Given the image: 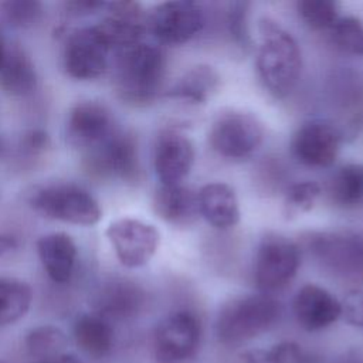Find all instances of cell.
Here are the masks:
<instances>
[{"mask_svg": "<svg viewBox=\"0 0 363 363\" xmlns=\"http://www.w3.org/2000/svg\"><path fill=\"white\" fill-rule=\"evenodd\" d=\"M257 72L264 88L275 98L288 96L298 84L302 57L296 40L271 18L259 20Z\"/></svg>", "mask_w": 363, "mask_h": 363, "instance_id": "cell-1", "label": "cell"}, {"mask_svg": "<svg viewBox=\"0 0 363 363\" xmlns=\"http://www.w3.org/2000/svg\"><path fill=\"white\" fill-rule=\"evenodd\" d=\"M166 69L160 48L139 43L116 51L113 85L118 96L132 105H146L157 95Z\"/></svg>", "mask_w": 363, "mask_h": 363, "instance_id": "cell-2", "label": "cell"}, {"mask_svg": "<svg viewBox=\"0 0 363 363\" xmlns=\"http://www.w3.org/2000/svg\"><path fill=\"white\" fill-rule=\"evenodd\" d=\"M281 315V305L267 294L242 295L223 305L216 320V335L220 343L235 347L275 325Z\"/></svg>", "mask_w": 363, "mask_h": 363, "instance_id": "cell-3", "label": "cell"}, {"mask_svg": "<svg viewBox=\"0 0 363 363\" xmlns=\"http://www.w3.org/2000/svg\"><path fill=\"white\" fill-rule=\"evenodd\" d=\"M308 252L335 281L363 288V233L318 231L305 237Z\"/></svg>", "mask_w": 363, "mask_h": 363, "instance_id": "cell-4", "label": "cell"}, {"mask_svg": "<svg viewBox=\"0 0 363 363\" xmlns=\"http://www.w3.org/2000/svg\"><path fill=\"white\" fill-rule=\"evenodd\" d=\"M28 204L47 218L75 225H94L102 216L95 197L74 183L37 186L28 194Z\"/></svg>", "mask_w": 363, "mask_h": 363, "instance_id": "cell-5", "label": "cell"}, {"mask_svg": "<svg viewBox=\"0 0 363 363\" xmlns=\"http://www.w3.org/2000/svg\"><path fill=\"white\" fill-rule=\"evenodd\" d=\"M299 264V247L285 235L268 233L255 254L254 281L257 288L267 295L284 289L295 278Z\"/></svg>", "mask_w": 363, "mask_h": 363, "instance_id": "cell-6", "label": "cell"}, {"mask_svg": "<svg viewBox=\"0 0 363 363\" xmlns=\"http://www.w3.org/2000/svg\"><path fill=\"white\" fill-rule=\"evenodd\" d=\"M264 140V126L248 112L227 111L211 123L208 142L214 152L227 159L251 156Z\"/></svg>", "mask_w": 363, "mask_h": 363, "instance_id": "cell-7", "label": "cell"}, {"mask_svg": "<svg viewBox=\"0 0 363 363\" xmlns=\"http://www.w3.org/2000/svg\"><path fill=\"white\" fill-rule=\"evenodd\" d=\"M199 319L189 311H177L163 318L153 336L156 363H193L200 345Z\"/></svg>", "mask_w": 363, "mask_h": 363, "instance_id": "cell-8", "label": "cell"}, {"mask_svg": "<svg viewBox=\"0 0 363 363\" xmlns=\"http://www.w3.org/2000/svg\"><path fill=\"white\" fill-rule=\"evenodd\" d=\"M84 164L91 174L98 177L136 180L139 157L135 136L115 128L99 145L84 152Z\"/></svg>", "mask_w": 363, "mask_h": 363, "instance_id": "cell-9", "label": "cell"}, {"mask_svg": "<svg viewBox=\"0 0 363 363\" xmlns=\"http://www.w3.org/2000/svg\"><path fill=\"white\" fill-rule=\"evenodd\" d=\"M204 21V11L197 3L174 0L155 6L146 17V27L160 43L180 45L194 38Z\"/></svg>", "mask_w": 363, "mask_h": 363, "instance_id": "cell-10", "label": "cell"}, {"mask_svg": "<svg viewBox=\"0 0 363 363\" xmlns=\"http://www.w3.org/2000/svg\"><path fill=\"white\" fill-rule=\"evenodd\" d=\"M106 237L116 258L126 268L146 265L160 242V234L155 225L130 217L112 221L106 228Z\"/></svg>", "mask_w": 363, "mask_h": 363, "instance_id": "cell-11", "label": "cell"}, {"mask_svg": "<svg viewBox=\"0 0 363 363\" xmlns=\"http://www.w3.org/2000/svg\"><path fill=\"white\" fill-rule=\"evenodd\" d=\"M109 48L94 26L71 31L62 50V67L74 79L88 81L101 77L108 68Z\"/></svg>", "mask_w": 363, "mask_h": 363, "instance_id": "cell-12", "label": "cell"}, {"mask_svg": "<svg viewBox=\"0 0 363 363\" xmlns=\"http://www.w3.org/2000/svg\"><path fill=\"white\" fill-rule=\"evenodd\" d=\"M340 146V129L325 119L303 122L291 140V152L294 157L309 167L332 166L339 155Z\"/></svg>", "mask_w": 363, "mask_h": 363, "instance_id": "cell-13", "label": "cell"}, {"mask_svg": "<svg viewBox=\"0 0 363 363\" xmlns=\"http://www.w3.org/2000/svg\"><path fill=\"white\" fill-rule=\"evenodd\" d=\"M194 145L176 126L163 128L153 145V169L160 184H180L194 164Z\"/></svg>", "mask_w": 363, "mask_h": 363, "instance_id": "cell-14", "label": "cell"}, {"mask_svg": "<svg viewBox=\"0 0 363 363\" xmlns=\"http://www.w3.org/2000/svg\"><path fill=\"white\" fill-rule=\"evenodd\" d=\"M115 130L108 108L96 101H82L74 105L65 123V139L68 145L86 152Z\"/></svg>", "mask_w": 363, "mask_h": 363, "instance_id": "cell-15", "label": "cell"}, {"mask_svg": "<svg viewBox=\"0 0 363 363\" xmlns=\"http://www.w3.org/2000/svg\"><path fill=\"white\" fill-rule=\"evenodd\" d=\"M292 311L301 328L309 332L320 330L335 323L342 315V302H339L328 289L306 284L298 289Z\"/></svg>", "mask_w": 363, "mask_h": 363, "instance_id": "cell-16", "label": "cell"}, {"mask_svg": "<svg viewBox=\"0 0 363 363\" xmlns=\"http://www.w3.org/2000/svg\"><path fill=\"white\" fill-rule=\"evenodd\" d=\"M199 213L216 228H231L240 221V206L233 187L223 182L204 184L197 191Z\"/></svg>", "mask_w": 363, "mask_h": 363, "instance_id": "cell-17", "label": "cell"}, {"mask_svg": "<svg viewBox=\"0 0 363 363\" xmlns=\"http://www.w3.org/2000/svg\"><path fill=\"white\" fill-rule=\"evenodd\" d=\"M37 252L47 275L57 284L71 279L77 262V245L65 233H51L37 241Z\"/></svg>", "mask_w": 363, "mask_h": 363, "instance_id": "cell-18", "label": "cell"}, {"mask_svg": "<svg viewBox=\"0 0 363 363\" xmlns=\"http://www.w3.org/2000/svg\"><path fill=\"white\" fill-rule=\"evenodd\" d=\"M156 214L169 224L187 225L199 216L197 193L180 184H160L153 194Z\"/></svg>", "mask_w": 363, "mask_h": 363, "instance_id": "cell-19", "label": "cell"}, {"mask_svg": "<svg viewBox=\"0 0 363 363\" xmlns=\"http://www.w3.org/2000/svg\"><path fill=\"white\" fill-rule=\"evenodd\" d=\"M145 295L139 286L128 281H115L105 285L96 296V313L111 320H123L139 313Z\"/></svg>", "mask_w": 363, "mask_h": 363, "instance_id": "cell-20", "label": "cell"}, {"mask_svg": "<svg viewBox=\"0 0 363 363\" xmlns=\"http://www.w3.org/2000/svg\"><path fill=\"white\" fill-rule=\"evenodd\" d=\"M37 86V72L33 60L20 45H7L0 67V88L11 96H24Z\"/></svg>", "mask_w": 363, "mask_h": 363, "instance_id": "cell-21", "label": "cell"}, {"mask_svg": "<svg viewBox=\"0 0 363 363\" xmlns=\"http://www.w3.org/2000/svg\"><path fill=\"white\" fill-rule=\"evenodd\" d=\"M220 75L207 64H199L187 69L166 92V96L186 104H206L218 89Z\"/></svg>", "mask_w": 363, "mask_h": 363, "instance_id": "cell-22", "label": "cell"}, {"mask_svg": "<svg viewBox=\"0 0 363 363\" xmlns=\"http://www.w3.org/2000/svg\"><path fill=\"white\" fill-rule=\"evenodd\" d=\"M74 339L88 356L102 359L111 353L115 333L108 319L98 313H84L74 323Z\"/></svg>", "mask_w": 363, "mask_h": 363, "instance_id": "cell-23", "label": "cell"}, {"mask_svg": "<svg viewBox=\"0 0 363 363\" xmlns=\"http://www.w3.org/2000/svg\"><path fill=\"white\" fill-rule=\"evenodd\" d=\"M332 201L345 208L363 204V163L342 166L330 180Z\"/></svg>", "mask_w": 363, "mask_h": 363, "instance_id": "cell-24", "label": "cell"}, {"mask_svg": "<svg viewBox=\"0 0 363 363\" xmlns=\"http://www.w3.org/2000/svg\"><path fill=\"white\" fill-rule=\"evenodd\" d=\"M33 291L28 284L14 278H0V326L21 319L30 309Z\"/></svg>", "mask_w": 363, "mask_h": 363, "instance_id": "cell-25", "label": "cell"}, {"mask_svg": "<svg viewBox=\"0 0 363 363\" xmlns=\"http://www.w3.org/2000/svg\"><path fill=\"white\" fill-rule=\"evenodd\" d=\"M67 347L65 333L52 325H43L31 329L26 336V349L30 356L40 362L52 360L61 354Z\"/></svg>", "mask_w": 363, "mask_h": 363, "instance_id": "cell-26", "label": "cell"}, {"mask_svg": "<svg viewBox=\"0 0 363 363\" xmlns=\"http://www.w3.org/2000/svg\"><path fill=\"white\" fill-rule=\"evenodd\" d=\"M301 20L312 30H328L336 23L339 4L332 0H301L296 3Z\"/></svg>", "mask_w": 363, "mask_h": 363, "instance_id": "cell-27", "label": "cell"}, {"mask_svg": "<svg viewBox=\"0 0 363 363\" xmlns=\"http://www.w3.org/2000/svg\"><path fill=\"white\" fill-rule=\"evenodd\" d=\"M332 43L343 52L363 55V23L352 16L339 17L329 28Z\"/></svg>", "mask_w": 363, "mask_h": 363, "instance_id": "cell-28", "label": "cell"}, {"mask_svg": "<svg viewBox=\"0 0 363 363\" xmlns=\"http://www.w3.org/2000/svg\"><path fill=\"white\" fill-rule=\"evenodd\" d=\"M43 4L34 0H6L0 1V20L11 27L28 28L35 26L43 17Z\"/></svg>", "mask_w": 363, "mask_h": 363, "instance_id": "cell-29", "label": "cell"}, {"mask_svg": "<svg viewBox=\"0 0 363 363\" xmlns=\"http://www.w3.org/2000/svg\"><path fill=\"white\" fill-rule=\"evenodd\" d=\"M320 196V186L313 180L294 183L285 194L284 213L288 218L298 217L313 208Z\"/></svg>", "mask_w": 363, "mask_h": 363, "instance_id": "cell-30", "label": "cell"}, {"mask_svg": "<svg viewBox=\"0 0 363 363\" xmlns=\"http://www.w3.org/2000/svg\"><path fill=\"white\" fill-rule=\"evenodd\" d=\"M247 7H248V3H234L231 6L230 17H228L230 31L235 43L244 48L250 45V33L247 26Z\"/></svg>", "mask_w": 363, "mask_h": 363, "instance_id": "cell-31", "label": "cell"}, {"mask_svg": "<svg viewBox=\"0 0 363 363\" xmlns=\"http://www.w3.org/2000/svg\"><path fill=\"white\" fill-rule=\"evenodd\" d=\"M281 363H320L319 357L295 342H281L272 346Z\"/></svg>", "mask_w": 363, "mask_h": 363, "instance_id": "cell-32", "label": "cell"}, {"mask_svg": "<svg viewBox=\"0 0 363 363\" xmlns=\"http://www.w3.org/2000/svg\"><path fill=\"white\" fill-rule=\"evenodd\" d=\"M342 315L357 328H363V288L350 289L342 302Z\"/></svg>", "mask_w": 363, "mask_h": 363, "instance_id": "cell-33", "label": "cell"}, {"mask_svg": "<svg viewBox=\"0 0 363 363\" xmlns=\"http://www.w3.org/2000/svg\"><path fill=\"white\" fill-rule=\"evenodd\" d=\"M48 146H50V138L41 129L28 130L21 138V150L31 156H37L43 153Z\"/></svg>", "mask_w": 363, "mask_h": 363, "instance_id": "cell-34", "label": "cell"}, {"mask_svg": "<svg viewBox=\"0 0 363 363\" xmlns=\"http://www.w3.org/2000/svg\"><path fill=\"white\" fill-rule=\"evenodd\" d=\"M240 363H281L274 347L271 349H248L240 353Z\"/></svg>", "mask_w": 363, "mask_h": 363, "instance_id": "cell-35", "label": "cell"}, {"mask_svg": "<svg viewBox=\"0 0 363 363\" xmlns=\"http://www.w3.org/2000/svg\"><path fill=\"white\" fill-rule=\"evenodd\" d=\"M105 4L106 3H102V1H68L65 3V7L68 10L67 13L69 14L86 16L105 9Z\"/></svg>", "mask_w": 363, "mask_h": 363, "instance_id": "cell-36", "label": "cell"}, {"mask_svg": "<svg viewBox=\"0 0 363 363\" xmlns=\"http://www.w3.org/2000/svg\"><path fill=\"white\" fill-rule=\"evenodd\" d=\"M332 363H363V349L352 347L340 353Z\"/></svg>", "mask_w": 363, "mask_h": 363, "instance_id": "cell-37", "label": "cell"}, {"mask_svg": "<svg viewBox=\"0 0 363 363\" xmlns=\"http://www.w3.org/2000/svg\"><path fill=\"white\" fill-rule=\"evenodd\" d=\"M16 247H17V241L14 237L0 233V257L13 251Z\"/></svg>", "mask_w": 363, "mask_h": 363, "instance_id": "cell-38", "label": "cell"}, {"mask_svg": "<svg viewBox=\"0 0 363 363\" xmlns=\"http://www.w3.org/2000/svg\"><path fill=\"white\" fill-rule=\"evenodd\" d=\"M38 363H84L81 359H78L77 356L74 354H61L52 360H45V362H38Z\"/></svg>", "mask_w": 363, "mask_h": 363, "instance_id": "cell-39", "label": "cell"}, {"mask_svg": "<svg viewBox=\"0 0 363 363\" xmlns=\"http://www.w3.org/2000/svg\"><path fill=\"white\" fill-rule=\"evenodd\" d=\"M6 51H7V44H6V40H4V35L0 30V67L3 64V60L6 57Z\"/></svg>", "mask_w": 363, "mask_h": 363, "instance_id": "cell-40", "label": "cell"}, {"mask_svg": "<svg viewBox=\"0 0 363 363\" xmlns=\"http://www.w3.org/2000/svg\"><path fill=\"white\" fill-rule=\"evenodd\" d=\"M1 149H3V143H1V139H0V153H1Z\"/></svg>", "mask_w": 363, "mask_h": 363, "instance_id": "cell-41", "label": "cell"}, {"mask_svg": "<svg viewBox=\"0 0 363 363\" xmlns=\"http://www.w3.org/2000/svg\"><path fill=\"white\" fill-rule=\"evenodd\" d=\"M0 363H4V362H3V360H0Z\"/></svg>", "mask_w": 363, "mask_h": 363, "instance_id": "cell-42", "label": "cell"}]
</instances>
